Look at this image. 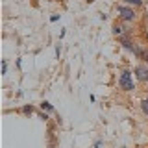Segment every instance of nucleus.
Masks as SVG:
<instances>
[{
    "label": "nucleus",
    "instance_id": "obj_3",
    "mask_svg": "<svg viewBox=\"0 0 148 148\" xmlns=\"http://www.w3.org/2000/svg\"><path fill=\"white\" fill-rule=\"evenodd\" d=\"M135 74H137L139 80H143V82L148 80V69H145V67H137L135 69Z\"/></svg>",
    "mask_w": 148,
    "mask_h": 148
},
{
    "label": "nucleus",
    "instance_id": "obj_4",
    "mask_svg": "<svg viewBox=\"0 0 148 148\" xmlns=\"http://www.w3.org/2000/svg\"><path fill=\"white\" fill-rule=\"evenodd\" d=\"M141 108H143V111H145V113L148 115V98H146V100H143V104H141Z\"/></svg>",
    "mask_w": 148,
    "mask_h": 148
},
{
    "label": "nucleus",
    "instance_id": "obj_5",
    "mask_svg": "<svg viewBox=\"0 0 148 148\" xmlns=\"http://www.w3.org/2000/svg\"><path fill=\"white\" fill-rule=\"evenodd\" d=\"M126 2H128V4H135V6H137V4H141L143 0H126Z\"/></svg>",
    "mask_w": 148,
    "mask_h": 148
},
{
    "label": "nucleus",
    "instance_id": "obj_6",
    "mask_svg": "<svg viewBox=\"0 0 148 148\" xmlns=\"http://www.w3.org/2000/svg\"><path fill=\"white\" fill-rule=\"evenodd\" d=\"M143 58H145L146 61H148V52H145V54H143Z\"/></svg>",
    "mask_w": 148,
    "mask_h": 148
},
{
    "label": "nucleus",
    "instance_id": "obj_1",
    "mask_svg": "<svg viewBox=\"0 0 148 148\" xmlns=\"http://www.w3.org/2000/svg\"><path fill=\"white\" fill-rule=\"evenodd\" d=\"M119 83H120V87H122V89H126V91H132V89H133L132 74H130L128 71H124L122 74H120V80H119Z\"/></svg>",
    "mask_w": 148,
    "mask_h": 148
},
{
    "label": "nucleus",
    "instance_id": "obj_2",
    "mask_svg": "<svg viewBox=\"0 0 148 148\" xmlns=\"http://www.w3.org/2000/svg\"><path fill=\"white\" fill-rule=\"evenodd\" d=\"M119 15H120V18H124V21H132V18L135 17V13H133V9H130L126 6H120L119 8Z\"/></svg>",
    "mask_w": 148,
    "mask_h": 148
}]
</instances>
